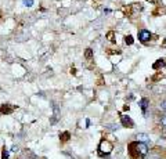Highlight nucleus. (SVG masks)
I'll list each match as a JSON object with an SVG mask.
<instances>
[{
  "mask_svg": "<svg viewBox=\"0 0 166 159\" xmlns=\"http://www.w3.org/2000/svg\"><path fill=\"white\" fill-rule=\"evenodd\" d=\"M160 123H162L163 127H166V115H163V116L160 118Z\"/></svg>",
  "mask_w": 166,
  "mask_h": 159,
  "instance_id": "dca6fc26",
  "label": "nucleus"
},
{
  "mask_svg": "<svg viewBox=\"0 0 166 159\" xmlns=\"http://www.w3.org/2000/svg\"><path fill=\"white\" fill-rule=\"evenodd\" d=\"M151 37H152L151 32L147 31V29H141V31L138 32V40H140L141 43H147V42H149V40H151Z\"/></svg>",
  "mask_w": 166,
  "mask_h": 159,
  "instance_id": "7ed1b4c3",
  "label": "nucleus"
},
{
  "mask_svg": "<svg viewBox=\"0 0 166 159\" xmlns=\"http://www.w3.org/2000/svg\"><path fill=\"white\" fill-rule=\"evenodd\" d=\"M107 37H109V40H111V42H113V39H112V37H113V32H108Z\"/></svg>",
  "mask_w": 166,
  "mask_h": 159,
  "instance_id": "a211bd4d",
  "label": "nucleus"
},
{
  "mask_svg": "<svg viewBox=\"0 0 166 159\" xmlns=\"http://www.w3.org/2000/svg\"><path fill=\"white\" fill-rule=\"evenodd\" d=\"M24 6L25 7H32L33 6V0H24Z\"/></svg>",
  "mask_w": 166,
  "mask_h": 159,
  "instance_id": "2eb2a0df",
  "label": "nucleus"
},
{
  "mask_svg": "<svg viewBox=\"0 0 166 159\" xmlns=\"http://www.w3.org/2000/svg\"><path fill=\"white\" fill-rule=\"evenodd\" d=\"M133 42H134V40H133V36H130V35H127V36L124 37V43H126L127 46L133 45Z\"/></svg>",
  "mask_w": 166,
  "mask_h": 159,
  "instance_id": "f8f14e48",
  "label": "nucleus"
},
{
  "mask_svg": "<svg viewBox=\"0 0 166 159\" xmlns=\"http://www.w3.org/2000/svg\"><path fill=\"white\" fill-rule=\"evenodd\" d=\"M134 147H136V151H137V155L140 158H144L148 152V147L145 145V142H134Z\"/></svg>",
  "mask_w": 166,
  "mask_h": 159,
  "instance_id": "f03ea898",
  "label": "nucleus"
},
{
  "mask_svg": "<svg viewBox=\"0 0 166 159\" xmlns=\"http://www.w3.org/2000/svg\"><path fill=\"white\" fill-rule=\"evenodd\" d=\"M160 108H162L163 111H166V100H163L162 103H160Z\"/></svg>",
  "mask_w": 166,
  "mask_h": 159,
  "instance_id": "f3484780",
  "label": "nucleus"
},
{
  "mask_svg": "<svg viewBox=\"0 0 166 159\" xmlns=\"http://www.w3.org/2000/svg\"><path fill=\"white\" fill-rule=\"evenodd\" d=\"M136 138H137L138 142H147L149 140V136L145 133H138L137 136H136Z\"/></svg>",
  "mask_w": 166,
  "mask_h": 159,
  "instance_id": "6e6552de",
  "label": "nucleus"
},
{
  "mask_svg": "<svg viewBox=\"0 0 166 159\" xmlns=\"http://www.w3.org/2000/svg\"><path fill=\"white\" fill-rule=\"evenodd\" d=\"M98 149H100V155H104V152H105V155H109L111 149H112V144L109 141H107V140H102L100 142Z\"/></svg>",
  "mask_w": 166,
  "mask_h": 159,
  "instance_id": "f257e3e1",
  "label": "nucleus"
},
{
  "mask_svg": "<svg viewBox=\"0 0 166 159\" xmlns=\"http://www.w3.org/2000/svg\"><path fill=\"white\" fill-rule=\"evenodd\" d=\"M2 159H8V149H6V147L3 148V152H2Z\"/></svg>",
  "mask_w": 166,
  "mask_h": 159,
  "instance_id": "4468645a",
  "label": "nucleus"
},
{
  "mask_svg": "<svg viewBox=\"0 0 166 159\" xmlns=\"http://www.w3.org/2000/svg\"><path fill=\"white\" fill-rule=\"evenodd\" d=\"M105 127H108L109 130H118V129H119V125H118V123H109V125H107Z\"/></svg>",
  "mask_w": 166,
  "mask_h": 159,
  "instance_id": "9b49d317",
  "label": "nucleus"
},
{
  "mask_svg": "<svg viewBox=\"0 0 166 159\" xmlns=\"http://www.w3.org/2000/svg\"><path fill=\"white\" fill-rule=\"evenodd\" d=\"M121 123L123 127H133L134 126V122L132 120V118L127 116V115H122L121 116Z\"/></svg>",
  "mask_w": 166,
  "mask_h": 159,
  "instance_id": "20e7f679",
  "label": "nucleus"
},
{
  "mask_svg": "<svg viewBox=\"0 0 166 159\" xmlns=\"http://www.w3.org/2000/svg\"><path fill=\"white\" fill-rule=\"evenodd\" d=\"M53 112H54V118L51 119V123L54 125V123L57 122V119L60 118V108H58L57 104H53Z\"/></svg>",
  "mask_w": 166,
  "mask_h": 159,
  "instance_id": "0eeeda50",
  "label": "nucleus"
},
{
  "mask_svg": "<svg viewBox=\"0 0 166 159\" xmlns=\"http://www.w3.org/2000/svg\"><path fill=\"white\" fill-rule=\"evenodd\" d=\"M69 137H71V134H69L68 131H64V133H61V134H60V138L62 140V141H68Z\"/></svg>",
  "mask_w": 166,
  "mask_h": 159,
  "instance_id": "9d476101",
  "label": "nucleus"
},
{
  "mask_svg": "<svg viewBox=\"0 0 166 159\" xmlns=\"http://www.w3.org/2000/svg\"><path fill=\"white\" fill-rule=\"evenodd\" d=\"M14 109H15V107L14 105H10V104H3V105L0 107V114L2 115H8V114H11V112H14Z\"/></svg>",
  "mask_w": 166,
  "mask_h": 159,
  "instance_id": "39448f33",
  "label": "nucleus"
},
{
  "mask_svg": "<svg viewBox=\"0 0 166 159\" xmlns=\"http://www.w3.org/2000/svg\"><path fill=\"white\" fill-rule=\"evenodd\" d=\"M85 57H86V58L90 60L91 57H93V50H91V48H86V51H85Z\"/></svg>",
  "mask_w": 166,
  "mask_h": 159,
  "instance_id": "ddd939ff",
  "label": "nucleus"
},
{
  "mask_svg": "<svg viewBox=\"0 0 166 159\" xmlns=\"http://www.w3.org/2000/svg\"><path fill=\"white\" fill-rule=\"evenodd\" d=\"M138 105H140V108H141V111H143V114H145L147 112V108H148V105H149V100L148 98H141L140 100V103H138Z\"/></svg>",
  "mask_w": 166,
  "mask_h": 159,
  "instance_id": "423d86ee",
  "label": "nucleus"
},
{
  "mask_svg": "<svg viewBox=\"0 0 166 159\" xmlns=\"http://www.w3.org/2000/svg\"><path fill=\"white\" fill-rule=\"evenodd\" d=\"M165 65H166L165 60H163V58H159V60H156V62H154V65H152V68H154V69H159V68L165 67Z\"/></svg>",
  "mask_w": 166,
  "mask_h": 159,
  "instance_id": "1a4fd4ad",
  "label": "nucleus"
},
{
  "mask_svg": "<svg viewBox=\"0 0 166 159\" xmlns=\"http://www.w3.org/2000/svg\"><path fill=\"white\" fill-rule=\"evenodd\" d=\"M13 151H15V152H17V151H19V148L17 147V145H13Z\"/></svg>",
  "mask_w": 166,
  "mask_h": 159,
  "instance_id": "6ab92c4d",
  "label": "nucleus"
}]
</instances>
